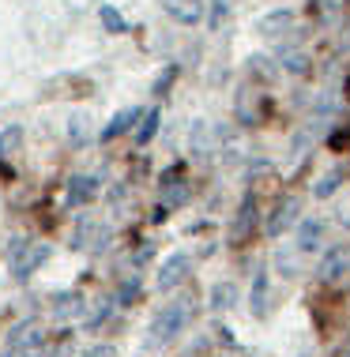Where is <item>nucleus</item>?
<instances>
[{"mask_svg":"<svg viewBox=\"0 0 350 357\" xmlns=\"http://www.w3.org/2000/svg\"><path fill=\"white\" fill-rule=\"evenodd\" d=\"M192 320V301L181 297L173 305H162V312L151 320V342H173Z\"/></svg>","mask_w":350,"mask_h":357,"instance_id":"f257e3e1","label":"nucleus"},{"mask_svg":"<svg viewBox=\"0 0 350 357\" xmlns=\"http://www.w3.org/2000/svg\"><path fill=\"white\" fill-rule=\"evenodd\" d=\"M8 354L15 357H45V335L38 324H19L8 335Z\"/></svg>","mask_w":350,"mask_h":357,"instance_id":"f03ea898","label":"nucleus"},{"mask_svg":"<svg viewBox=\"0 0 350 357\" xmlns=\"http://www.w3.org/2000/svg\"><path fill=\"white\" fill-rule=\"evenodd\" d=\"M298 211H301V199H298V196H286V199H279V204L271 207L268 222H264V234H268L271 241H279V237H283L286 229L298 222Z\"/></svg>","mask_w":350,"mask_h":357,"instance_id":"7ed1b4c3","label":"nucleus"},{"mask_svg":"<svg viewBox=\"0 0 350 357\" xmlns=\"http://www.w3.org/2000/svg\"><path fill=\"white\" fill-rule=\"evenodd\" d=\"M50 252H53V248L45 245V241H38V245H23V248L12 256V275H15V278H31L38 267L50 259Z\"/></svg>","mask_w":350,"mask_h":357,"instance_id":"20e7f679","label":"nucleus"},{"mask_svg":"<svg viewBox=\"0 0 350 357\" xmlns=\"http://www.w3.org/2000/svg\"><path fill=\"white\" fill-rule=\"evenodd\" d=\"M110 245V229L99 226L94 218H80L75 222V234H72V248H91V252H102Z\"/></svg>","mask_w":350,"mask_h":357,"instance_id":"39448f33","label":"nucleus"},{"mask_svg":"<svg viewBox=\"0 0 350 357\" xmlns=\"http://www.w3.org/2000/svg\"><path fill=\"white\" fill-rule=\"evenodd\" d=\"M189 256L184 252H173V256H166L162 259V267H159V278H154V282H159V289L162 294H166V289H177L184 278H189Z\"/></svg>","mask_w":350,"mask_h":357,"instance_id":"423d86ee","label":"nucleus"},{"mask_svg":"<svg viewBox=\"0 0 350 357\" xmlns=\"http://www.w3.org/2000/svg\"><path fill=\"white\" fill-rule=\"evenodd\" d=\"M99 192H102V185H99V177H72L68 181V192H64V199H68V207H83V204H91V199H99Z\"/></svg>","mask_w":350,"mask_h":357,"instance_id":"0eeeda50","label":"nucleus"},{"mask_svg":"<svg viewBox=\"0 0 350 357\" xmlns=\"http://www.w3.org/2000/svg\"><path fill=\"white\" fill-rule=\"evenodd\" d=\"M347 267H350V248H347V245H335L332 252H328V256L316 264V278H320V282H335V278L343 275Z\"/></svg>","mask_w":350,"mask_h":357,"instance_id":"6e6552de","label":"nucleus"},{"mask_svg":"<svg viewBox=\"0 0 350 357\" xmlns=\"http://www.w3.org/2000/svg\"><path fill=\"white\" fill-rule=\"evenodd\" d=\"M162 12L181 26H196L203 19V4L200 0H162Z\"/></svg>","mask_w":350,"mask_h":357,"instance_id":"1a4fd4ad","label":"nucleus"},{"mask_svg":"<svg viewBox=\"0 0 350 357\" xmlns=\"http://www.w3.org/2000/svg\"><path fill=\"white\" fill-rule=\"evenodd\" d=\"M143 113H147V109H136V105H132V109H121V113H117V117L102 128V136H99V139H102V143H110V139H117V136H124V132H132L136 124L143 121Z\"/></svg>","mask_w":350,"mask_h":357,"instance_id":"9d476101","label":"nucleus"},{"mask_svg":"<svg viewBox=\"0 0 350 357\" xmlns=\"http://www.w3.org/2000/svg\"><path fill=\"white\" fill-rule=\"evenodd\" d=\"M268 305H271V278H268V271H256V278H252V294H249L252 316H268Z\"/></svg>","mask_w":350,"mask_h":357,"instance_id":"9b49d317","label":"nucleus"},{"mask_svg":"<svg viewBox=\"0 0 350 357\" xmlns=\"http://www.w3.org/2000/svg\"><path fill=\"white\" fill-rule=\"evenodd\" d=\"M53 316H57V320H68V316H72V320H75V316H83V294H80V289H72V294H57L53 297Z\"/></svg>","mask_w":350,"mask_h":357,"instance_id":"f8f14e48","label":"nucleus"},{"mask_svg":"<svg viewBox=\"0 0 350 357\" xmlns=\"http://www.w3.org/2000/svg\"><path fill=\"white\" fill-rule=\"evenodd\" d=\"M290 23H294V12H290V8H275V12H268L264 19H260V34H264V38H279Z\"/></svg>","mask_w":350,"mask_h":357,"instance_id":"ddd939ff","label":"nucleus"},{"mask_svg":"<svg viewBox=\"0 0 350 357\" xmlns=\"http://www.w3.org/2000/svg\"><path fill=\"white\" fill-rule=\"evenodd\" d=\"M252 226H256V199L245 196V204L238 211V222H233V229H230V241H245Z\"/></svg>","mask_w":350,"mask_h":357,"instance_id":"4468645a","label":"nucleus"},{"mask_svg":"<svg viewBox=\"0 0 350 357\" xmlns=\"http://www.w3.org/2000/svg\"><path fill=\"white\" fill-rule=\"evenodd\" d=\"M320 237H324V222L320 218H305L298 226V252H313L320 245Z\"/></svg>","mask_w":350,"mask_h":357,"instance_id":"2eb2a0df","label":"nucleus"},{"mask_svg":"<svg viewBox=\"0 0 350 357\" xmlns=\"http://www.w3.org/2000/svg\"><path fill=\"white\" fill-rule=\"evenodd\" d=\"M159 121H162L159 109H147V113H143L140 128H136V143H140V147H147V143L154 139V132H159Z\"/></svg>","mask_w":350,"mask_h":357,"instance_id":"dca6fc26","label":"nucleus"},{"mask_svg":"<svg viewBox=\"0 0 350 357\" xmlns=\"http://www.w3.org/2000/svg\"><path fill=\"white\" fill-rule=\"evenodd\" d=\"M233 301H238V286L233 282H215V289H211V308H233Z\"/></svg>","mask_w":350,"mask_h":357,"instance_id":"f3484780","label":"nucleus"},{"mask_svg":"<svg viewBox=\"0 0 350 357\" xmlns=\"http://www.w3.org/2000/svg\"><path fill=\"white\" fill-rule=\"evenodd\" d=\"M184 199H189V185H181L177 177L162 185V207H181Z\"/></svg>","mask_w":350,"mask_h":357,"instance_id":"a211bd4d","label":"nucleus"},{"mask_svg":"<svg viewBox=\"0 0 350 357\" xmlns=\"http://www.w3.org/2000/svg\"><path fill=\"white\" fill-rule=\"evenodd\" d=\"M19 147H23V128H19V124L0 132V158H12Z\"/></svg>","mask_w":350,"mask_h":357,"instance_id":"6ab92c4d","label":"nucleus"},{"mask_svg":"<svg viewBox=\"0 0 350 357\" xmlns=\"http://www.w3.org/2000/svg\"><path fill=\"white\" fill-rule=\"evenodd\" d=\"M99 19H102V26H105V34H124V19H121V12H117L113 4H102L99 8Z\"/></svg>","mask_w":350,"mask_h":357,"instance_id":"aec40b11","label":"nucleus"},{"mask_svg":"<svg viewBox=\"0 0 350 357\" xmlns=\"http://www.w3.org/2000/svg\"><path fill=\"white\" fill-rule=\"evenodd\" d=\"M279 61H283V68L294 72V75H305V72H309V56H305V53H283Z\"/></svg>","mask_w":350,"mask_h":357,"instance_id":"412c9836","label":"nucleus"},{"mask_svg":"<svg viewBox=\"0 0 350 357\" xmlns=\"http://www.w3.org/2000/svg\"><path fill=\"white\" fill-rule=\"evenodd\" d=\"M226 19H230V0H211V19H207V26H211V31H219Z\"/></svg>","mask_w":350,"mask_h":357,"instance_id":"4be33fe9","label":"nucleus"},{"mask_svg":"<svg viewBox=\"0 0 350 357\" xmlns=\"http://www.w3.org/2000/svg\"><path fill=\"white\" fill-rule=\"evenodd\" d=\"M335 188H339V173L332 169L328 177H320V185L313 188V196H316V199H328V196H335Z\"/></svg>","mask_w":350,"mask_h":357,"instance_id":"5701e85b","label":"nucleus"},{"mask_svg":"<svg viewBox=\"0 0 350 357\" xmlns=\"http://www.w3.org/2000/svg\"><path fill=\"white\" fill-rule=\"evenodd\" d=\"M132 297H140V275L124 278V282H121V289H117V301H121V305H129Z\"/></svg>","mask_w":350,"mask_h":357,"instance_id":"b1692460","label":"nucleus"},{"mask_svg":"<svg viewBox=\"0 0 350 357\" xmlns=\"http://www.w3.org/2000/svg\"><path fill=\"white\" fill-rule=\"evenodd\" d=\"M68 139H72V143L87 139V117H72V124H68Z\"/></svg>","mask_w":350,"mask_h":357,"instance_id":"393cba45","label":"nucleus"},{"mask_svg":"<svg viewBox=\"0 0 350 357\" xmlns=\"http://www.w3.org/2000/svg\"><path fill=\"white\" fill-rule=\"evenodd\" d=\"M173 75H177V68H173V64H170V68L162 72L159 79H154V94H166V91H170V83H173Z\"/></svg>","mask_w":350,"mask_h":357,"instance_id":"a878e982","label":"nucleus"},{"mask_svg":"<svg viewBox=\"0 0 350 357\" xmlns=\"http://www.w3.org/2000/svg\"><path fill=\"white\" fill-rule=\"evenodd\" d=\"M110 312H113V305H110V301H102V308L91 316V320H87V327H102L105 320H110Z\"/></svg>","mask_w":350,"mask_h":357,"instance_id":"bb28decb","label":"nucleus"},{"mask_svg":"<svg viewBox=\"0 0 350 357\" xmlns=\"http://www.w3.org/2000/svg\"><path fill=\"white\" fill-rule=\"evenodd\" d=\"M83 357H113V346H94V350H87Z\"/></svg>","mask_w":350,"mask_h":357,"instance_id":"cd10ccee","label":"nucleus"}]
</instances>
